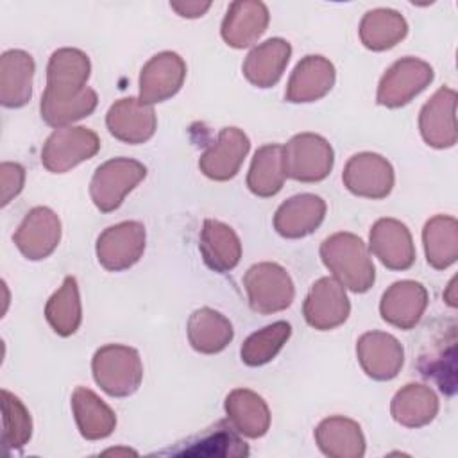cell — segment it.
<instances>
[{
	"label": "cell",
	"instance_id": "83f0119b",
	"mask_svg": "<svg viewBox=\"0 0 458 458\" xmlns=\"http://www.w3.org/2000/svg\"><path fill=\"white\" fill-rule=\"evenodd\" d=\"M315 442L329 458H361L365 454V437L360 424L342 415L320 420L315 429Z\"/></svg>",
	"mask_w": 458,
	"mask_h": 458
},
{
	"label": "cell",
	"instance_id": "60d3db41",
	"mask_svg": "<svg viewBox=\"0 0 458 458\" xmlns=\"http://www.w3.org/2000/svg\"><path fill=\"white\" fill-rule=\"evenodd\" d=\"M104 454H136V451L127 449V447H118V449H107Z\"/></svg>",
	"mask_w": 458,
	"mask_h": 458
},
{
	"label": "cell",
	"instance_id": "1f68e13d",
	"mask_svg": "<svg viewBox=\"0 0 458 458\" xmlns=\"http://www.w3.org/2000/svg\"><path fill=\"white\" fill-rule=\"evenodd\" d=\"M358 32L365 48L383 52L404 39L408 34V23L401 13L379 7L365 13Z\"/></svg>",
	"mask_w": 458,
	"mask_h": 458
},
{
	"label": "cell",
	"instance_id": "30bf717a",
	"mask_svg": "<svg viewBox=\"0 0 458 458\" xmlns=\"http://www.w3.org/2000/svg\"><path fill=\"white\" fill-rule=\"evenodd\" d=\"M394 168L386 157L376 152L354 154L344 166V186L356 197L385 199L394 188Z\"/></svg>",
	"mask_w": 458,
	"mask_h": 458
},
{
	"label": "cell",
	"instance_id": "d6a6232c",
	"mask_svg": "<svg viewBox=\"0 0 458 458\" xmlns=\"http://www.w3.org/2000/svg\"><path fill=\"white\" fill-rule=\"evenodd\" d=\"M422 242L428 263L444 270L458 258V222L449 215H435L422 229Z\"/></svg>",
	"mask_w": 458,
	"mask_h": 458
},
{
	"label": "cell",
	"instance_id": "4316f807",
	"mask_svg": "<svg viewBox=\"0 0 458 458\" xmlns=\"http://www.w3.org/2000/svg\"><path fill=\"white\" fill-rule=\"evenodd\" d=\"M224 410L229 424L247 438H259L270 428V410L265 399L249 388L231 390Z\"/></svg>",
	"mask_w": 458,
	"mask_h": 458
},
{
	"label": "cell",
	"instance_id": "7402d4cb",
	"mask_svg": "<svg viewBox=\"0 0 458 458\" xmlns=\"http://www.w3.org/2000/svg\"><path fill=\"white\" fill-rule=\"evenodd\" d=\"M270 14L259 0L233 2L222 20V39L233 48H245L256 43L267 30Z\"/></svg>",
	"mask_w": 458,
	"mask_h": 458
},
{
	"label": "cell",
	"instance_id": "e575fe53",
	"mask_svg": "<svg viewBox=\"0 0 458 458\" xmlns=\"http://www.w3.org/2000/svg\"><path fill=\"white\" fill-rule=\"evenodd\" d=\"M45 318L59 336H70L79 329L82 306L79 284L73 276H66L59 290L50 295L45 306Z\"/></svg>",
	"mask_w": 458,
	"mask_h": 458
},
{
	"label": "cell",
	"instance_id": "cb8c5ba5",
	"mask_svg": "<svg viewBox=\"0 0 458 458\" xmlns=\"http://www.w3.org/2000/svg\"><path fill=\"white\" fill-rule=\"evenodd\" d=\"M34 59L29 52L13 48L0 57V102L4 107H23L32 97Z\"/></svg>",
	"mask_w": 458,
	"mask_h": 458
},
{
	"label": "cell",
	"instance_id": "484cf974",
	"mask_svg": "<svg viewBox=\"0 0 458 458\" xmlns=\"http://www.w3.org/2000/svg\"><path fill=\"white\" fill-rule=\"evenodd\" d=\"M199 249L204 263L218 274L233 270L242 258V243L234 229L213 218H208L202 224Z\"/></svg>",
	"mask_w": 458,
	"mask_h": 458
},
{
	"label": "cell",
	"instance_id": "d6986e66",
	"mask_svg": "<svg viewBox=\"0 0 458 458\" xmlns=\"http://www.w3.org/2000/svg\"><path fill=\"white\" fill-rule=\"evenodd\" d=\"M336 79L335 66L324 55L302 57L286 84L284 98L292 104H308L326 97Z\"/></svg>",
	"mask_w": 458,
	"mask_h": 458
},
{
	"label": "cell",
	"instance_id": "2e32d148",
	"mask_svg": "<svg viewBox=\"0 0 458 458\" xmlns=\"http://www.w3.org/2000/svg\"><path fill=\"white\" fill-rule=\"evenodd\" d=\"M106 125L116 140L129 145H140L154 136L157 118L150 104H145L136 97H125L107 109Z\"/></svg>",
	"mask_w": 458,
	"mask_h": 458
},
{
	"label": "cell",
	"instance_id": "8d00e7d4",
	"mask_svg": "<svg viewBox=\"0 0 458 458\" xmlns=\"http://www.w3.org/2000/svg\"><path fill=\"white\" fill-rule=\"evenodd\" d=\"M2 442L5 449H20L32 437V419L27 406L9 390H2Z\"/></svg>",
	"mask_w": 458,
	"mask_h": 458
},
{
	"label": "cell",
	"instance_id": "3957f363",
	"mask_svg": "<svg viewBox=\"0 0 458 458\" xmlns=\"http://www.w3.org/2000/svg\"><path fill=\"white\" fill-rule=\"evenodd\" d=\"M91 370L95 383L111 397L132 395L143 379V363L138 351L120 344L97 349Z\"/></svg>",
	"mask_w": 458,
	"mask_h": 458
},
{
	"label": "cell",
	"instance_id": "ac0fdd59",
	"mask_svg": "<svg viewBox=\"0 0 458 458\" xmlns=\"http://www.w3.org/2000/svg\"><path fill=\"white\" fill-rule=\"evenodd\" d=\"M369 249L390 270H408L415 261L410 229L395 218H379L369 234Z\"/></svg>",
	"mask_w": 458,
	"mask_h": 458
},
{
	"label": "cell",
	"instance_id": "8fae6325",
	"mask_svg": "<svg viewBox=\"0 0 458 458\" xmlns=\"http://www.w3.org/2000/svg\"><path fill=\"white\" fill-rule=\"evenodd\" d=\"M351 313V302L345 288L335 277L315 281L302 304L306 322L318 331H329L342 326Z\"/></svg>",
	"mask_w": 458,
	"mask_h": 458
},
{
	"label": "cell",
	"instance_id": "ab89813d",
	"mask_svg": "<svg viewBox=\"0 0 458 458\" xmlns=\"http://www.w3.org/2000/svg\"><path fill=\"white\" fill-rule=\"evenodd\" d=\"M444 299H445V302L451 306V308H456V295H454V279H451L449 281V284H447V292L444 293Z\"/></svg>",
	"mask_w": 458,
	"mask_h": 458
},
{
	"label": "cell",
	"instance_id": "7c38bea8",
	"mask_svg": "<svg viewBox=\"0 0 458 458\" xmlns=\"http://www.w3.org/2000/svg\"><path fill=\"white\" fill-rule=\"evenodd\" d=\"M186 79V63L175 52H159L152 55L140 72V100L157 104L172 98Z\"/></svg>",
	"mask_w": 458,
	"mask_h": 458
},
{
	"label": "cell",
	"instance_id": "5bb4252c",
	"mask_svg": "<svg viewBox=\"0 0 458 458\" xmlns=\"http://www.w3.org/2000/svg\"><path fill=\"white\" fill-rule=\"evenodd\" d=\"M249 148V136L242 129L224 127L216 140L200 154L199 168L213 181H229L240 172Z\"/></svg>",
	"mask_w": 458,
	"mask_h": 458
},
{
	"label": "cell",
	"instance_id": "d4e9b609",
	"mask_svg": "<svg viewBox=\"0 0 458 458\" xmlns=\"http://www.w3.org/2000/svg\"><path fill=\"white\" fill-rule=\"evenodd\" d=\"M292 47L283 38H270L254 47L243 61L245 79L258 88H272L279 82L290 61Z\"/></svg>",
	"mask_w": 458,
	"mask_h": 458
},
{
	"label": "cell",
	"instance_id": "9a60e30c",
	"mask_svg": "<svg viewBox=\"0 0 458 458\" xmlns=\"http://www.w3.org/2000/svg\"><path fill=\"white\" fill-rule=\"evenodd\" d=\"M419 129L422 140L433 148L454 147L456 129V91L442 86L422 106L419 113Z\"/></svg>",
	"mask_w": 458,
	"mask_h": 458
},
{
	"label": "cell",
	"instance_id": "ba28073f",
	"mask_svg": "<svg viewBox=\"0 0 458 458\" xmlns=\"http://www.w3.org/2000/svg\"><path fill=\"white\" fill-rule=\"evenodd\" d=\"M435 73L429 63L417 57H403L395 61L381 77L376 100L385 107H401L424 91Z\"/></svg>",
	"mask_w": 458,
	"mask_h": 458
},
{
	"label": "cell",
	"instance_id": "277c9868",
	"mask_svg": "<svg viewBox=\"0 0 458 458\" xmlns=\"http://www.w3.org/2000/svg\"><path fill=\"white\" fill-rule=\"evenodd\" d=\"M145 175V165L131 157H113L102 163L89 182V195L95 208L102 213L118 209L127 193H131Z\"/></svg>",
	"mask_w": 458,
	"mask_h": 458
},
{
	"label": "cell",
	"instance_id": "52a82bcc",
	"mask_svg": "<svg viewBox=\"0 0 458 458\" xmlns=\"http://www.w3.org/2000/svg\"><path fill=\"white\" fill-rule=\"evenodd\" d=\"M98 150L100 138L95 131L82 125L59 127L43 145L41 165L52 174H64L91 159Z\"/></svg>",
	"mask_w": 458,
	"mask_h": 458
},
{
	"label": "cell",
	"instance_id": "e0dca14e",
	"mask_svg": "<svg viewBox=\"0 0 458 458\" xmlns=\"http://www.w3.org/2000/svg\"><path fill=\"white\" fill-rule=\"evenodd\" d=\"M356 356L363 372L376 381L394 379L404 363L401 342L383 331L363 333L356 342Z\"/></svg>",
	"mask_w": 458,
	"mask_h": 458
},
{
	"label": "cell",
	"instance_id": "74e56055",
	"mask_svg": "<svg viewBox=\"0 0 458 458\" xmlns=\"http://www.w3.org/2000/svg\"><path fill=\"white\" fill-rule=\"evenodd\" d=\"M2 179V206H7L21 190L25 182V170L18 163H2L0 165Z\"/></svg>",
	"mask_w": 458,
	"mask_h": 458
},
{
	"label": "cell",
	"instance_id": "9c48e42d",
	"mask_svg": "<svg viewBox=\"0 0 458 458\" xmlns=\"http://www.w3.org/2000/svg\"><path fill=\"white\" fill-rule=\"evenodd\" d=\"M145 238L147 234L141 222L125 220L109 225L97 238V259L109 272L127 270L143 256Z\"/></svg>",
	"mask_w": 458,
	"mask_h": 458
},
{
	"label": "cell",
	"instance_id": "f546056e",
	"mask_svg": "<svg viewBox=\"0 0 458 458\" xmlns=\"http://www.w3.org/2000/svg\"><path fill=\"white\" fill-rule=\"evenodd\" d=\"M186 333L190 345L200 354L222 352L234 336L229 318L213 308L195 310L188 318Z\"/></svg>",
	"mask_w": 458,
	"mask_h": 458
},
{
	"label": "cell",
	"instance_id": "6da1fadb",
	"mask_svg": "<svg viewBox=\"0 0 458 458\" xmlns=\"http://www.w3.org/2000/svg\"><path fill=\"white\" fill-rule=\"evenodd\" d=\"M91 72L89 57L72 47L57 48L47 64V88L41 95V118L50 127H68L89 116L97 104V91L86 86Z\"/></svg>",
	"mask_w": 458,
	"mask_h": 458
},
{
	"label": "cell",
	"instance_id": "8992f818",
	"mask_svg": "<svg viewBox=\"0 0 458 458\" xmlns=\"http://www.w3.org/2000/svg\"><path fill=\"white\" fill-rule=\"evenodd\" d=\"M333 147L315 132H301L283 147L284 175L301 182H318L331 174Z\"/></svg>",
	"mask_w": 458,
	"mask_h": 458
},
{
	"label": "cell",
	"instance_id": "836d02e7",
	"mask_svg": "<svg viewBox=\"0 0 458 458\" xmlns=\"http://www.w3.org/2000/svg\"><path fill=\"white\" fill-rule=\"evenodd\" d=\"M283 168V147L277 143H268L254 152L249 174L247 188L258 197H274L281 191L284 184Z\"/></svg>",
	"mask_w": 458,
	"mask_h": 458
},
{
	"label": "cell",
	"instance_id": "603a6c76",
	"mask_svg": "<svg viewBox=\"0 0 458 458\" xmlns=\"http://www.w3.org/2000/svg\"><path fill=\"white\" fill-rule=\"evenodd\" d=\"M161 454L174 456H247L249 445L229 420H218L200 435L181 442L177 447L161 451Z\"/></svg>",
	"mask_w": 458,
	"mask_h": 458
},
{
	"label": "cell",
	"instance_id": "ffe728a7",
	"mask_svg": "<svg viewBox=\"0 0 458 458\" xmlns=\"http://www.w3.org/2000/svg\"><path fill=\"white\" fill-rule=\"evenodd\" d=\"M428 299V290L420 283L410 279L397 281L390 284L381 297V318L399 329H411L422 318Z\"/></svg>",
	"mask_w": 458,
	"mask_h": 458
},
{
	"label": "cell",
	"instance_id": "f1b7e54d",
	"mask_svg": "<svg viewBox=\"0 0 458 458\" xmlns=\"http://www.w3.org/2000/svg\"><path fill=\"white\" fill-rule=\"evenodd\" d=\"M72 411L79 433L86 440L107 438L116 428L114 411L89 388L77 386L72 394Z\"/></svg>",
	"mask_w": 458,
	"mask_h": 458
},
{
	"label": "cell",
	"instance_id": "4fadbf2b",
	"mask_svg": "<svg viewBox=\"0 0 458 458\" xmlns=\"http://www.w3.org/2000/svg\"><path fill=\"white\" fill-rule=\"evenodd\" d=\"M13 240L18 250L27 259L30 261L45 259L59 245L61 220L47 206L32 208L18 225Z\"/></svg>",
	"mask_w": 458,
	"mask_h": 458
},
{
	"label": "cell",
	"instance_id": "5b68a950",
	"mask_svg": "<svg viewBox=\"0 0 458 458\" xmlns=\"http://www.w3.org/2000/svg\"><path fill=\"white\" fill-rule=\"evenodd\" d=\"M243 286L250 310L261 315H272L286 310L295 297L290 274L272 261L252 265L243 276Z\"/></svg>",
	"mask_w": 458,
	"mask_h": 458
},
{
	"label": "cell",
	"instance_id": "7a4b0ae2",
	"mask_svg": "<svg viewBox=\"0 0 458 458\" xmlns=\"http://www.w3.org/2000/svg\"><path fill=\"white\" fill-rule=\"evenodd\" d=\"M320 258L333 277L354 293L370 290L376 268L363 240L352 233H335L320 243Z\"/></svg>",
	"mask_w": 458,
	"mask_h": 458
},
{
	"label": "cell",
	"instance_id": "d590c367",
	"mask_svg": "<svg viewBox=\"0 0 458 458\" xmlns=\"http://www.w3.org/2000/svg\"><path fill=\"white\" fill-rule=\"evenodd\" d=\"M292 335V326L284 320L272 322L247 336L240 349L242 361L249 367H261L272 361Z\"/></svg>",
	"mask_w": 458,
	"mask_h": 458
},
{
	"label": "cell",
	"instance_id": "f35d334b",
	"mask_svg": "<svg viewBox=\"0 0 458 458\" xmlns=\"http://www.w3.org/2000/svg\"><path fill=\"white\" fill-rule=\"evenodd\" d=\"M170 7L182 18H199L211 7V2H170Z\"/></svg>",
	"mask_w": 458,
	"mask_h": 458
},
{
	"label": "cell",
	"instance_id": "4dcf8cb0",
	"mask_svg": "<svg viewBox=\"0 0 458 458\" xmlns=\"http://www.w3.org/2000/svg\"><path fill=\"white\" fill-rule=\"evenodd\" d=\"M390 413L404 428H422L437 417L438 397L426 385L408 383L392 397Z\"/></svg>",
	"mask_w": 458,
	"mask_h": 458
},
{
	"label": "cell",
	"instance_id": "44dd1931",
	"mask_svg": "<svg viewBox=\"0 0 458 458\" xmlns=\"http://www.w3.org/2000/svg\"><path fill=\"white\" fill-rule=\"evenodd\" d=\"M326 202L313 193H299L286 199L274 215V229L288 240L311 234L324 222Z\"/></svg>",
	"mask_w": 458,
	"mask_h": 458
}]
</instances>
